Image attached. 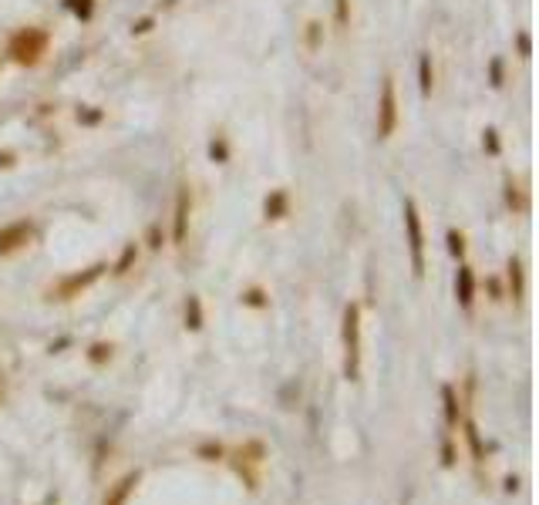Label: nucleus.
<instances>
[{"label": "nucleus", "instance_id": "6ab92c4d", "mask_svg": "<svg viewBox=\"0 0 539 505\" xmlns=\"http://www.w3.org/2000/svg\"><path fill=\"white\" fill-rule=\"evenodd\" d=\"M239 303H243V307H253V310H267V307H270V293L263 290V287H250V290H243Z\"/></svg>", "mask_w": 539, "mask_h": 505}, {"label": "nucleus", "instance_id": "a878e982", "mask_svg": "<svg viewBox=\"0 0 539 505\" xmlns=\"http://www.w3.org/2000/svg\"><path fill=\"white\" fill-rule=\"evenodd\" d=\"M334 20H337L341 31L350 27V0H334Z\"/></svg>", "mask_w": 539, "mask_h": 505}, {"label": "nucleus", "instance_id": "39448f33", "mask_svg": "<svg viewBox=\"0 0 539 505\" xmlns=\"http://www.w3.org/2000/svg\"><path fill=\"white\" fill-rule=\"evenodd\" d=\"M404 236H408V252H411V273L422 276L424 273V226L422 213L415 199H404Z\"/></svg>", "mask_w": 539, "mask_h": 505}, {"label": "nucleus", "instance_id": "20e7f679", "mask_svg": "<svg viewBox=\"0 0 539 505\" xmlns=\"http://www.w3.org/2000/svg\"><path fill=\"white\" fill-rule=\"evenodd\" d=\"M108 273V263H91L88 270L81 273H71V276H64V280H58L51 290H47V300H58V303H68V300H75V296H81L84 290H91L98 280Z\"/></svg>", "mask_w": 539, "mask_h": 505}, {"label": "nucleus", "instance_id": "0eeeda50", "mask_svg": "<svg viewBox=\"0 0 539 505\" xmlns=\"http://www.w3.org/2000/svg\"><path fill=\"white\" fill-rule=\"evenodd\" d=\"M31 239H34L31 219H14V223L0 226V256H14V252H20Z\"/></svg>", "mask_w": 539, "mask_h": 505}, {"label": "nucleus", "instance_id": "ddd939ff", "mask_svg": "<svg viewBox=\"0 0 539 505\" xmlns=\"http://www.w3.org/2000/svg\"><path fill=\"white\" fill-rule=\"evenodd\" d=\"M182 320H186V331H193V333H199V331H202V324H206V317H202V300H199L195 293H189V296H186Z\"/></svg>", "mask_w": 539, "mask_h": 505}, {"label": "nucleus", "instance_id": "aec40b11", "mask_svg": "<svg viewBox=\"0 0 539 505\" xmlns=\"http://www.w3.org/2000/svg\"><path fill=\"white\" fill-rule=\"evenodd\" d=\"M138 259V243H125V250L118 256L115 266H108V270H115V276H125V273L132 270V263Z\"/></svg>", "mask_w": 539, "mask_h": 505}, {"label": "nucleus", "instance_id": "1a4fd4ad", "mask_svg": "<svg viewBox=\"0 0 539 505\" xmlns=\"http://www.w3.org/2000/svg\"><path fill=\"white\" fill-rule=\"evenodd\" d=\"M138 482H142V472H138V468H135V472H125L121 478H115V482L108 485L101 505H125L128 499H132V492L138 488Z\"/></svg>", "mask_w": 539, "mask_h": 505}, {"label": "nucleus", "instance_id": "f3484780", "mask_svg": "<svg viewBox=\"0 0 539 505\" xmlns=\"http://www.w3.org/2000/svg\"><path fill=\"white\" fill-rule=\"evenodd\" d=\"M112 357H115V344L112 340H95L88 347V364H95V368H105Z\"/></svg>", "mask_w": 539, "mask_h": 505}, {"label": "nucleus", "instance_id": "a211bd4d", "mask_svg": "<svg viewBox=\"0 0 539 505\" xmlns=\"http://www.w3.org/2000/svg\"><path fill=\"white\" fill-rule=\"evenodd\" d=\"M320 44H324V24L320 20H307V27H304V47L313 54V51H320Z\"/></svg>", "mask_w": 539, "mask_h": 505}, {"label": "nucleus", "instance_id": "7ed1b4c3", "mask_svg": "<svg viewBox=\"0 0 539 505\" xmlns=\"http://www.w3.org/2000/svg\"><path fill=\"white\" fill-rule=\"evenodd\" d=\"M263 462H267V445L260 438L243 442V445L236 448V455H232V472L243 478V485L250 488V492L260 488V465Z\"/></svg>", "mask_w": 539, "mask_h": 505}, {"label": "nucleus", "instance_id": "9b49d317", "mask_svg": "<svg viewBox=\"0 0 539 505\" xmlns=\"http://www.w3.org/2000/svg\"><path fill=\"white\" fill-rule=\"evenodd\" d=\"M263 216H267V223H276V219L290 216V193L287 189H270V195L263 199Z\"/></svg>", "mask_w": 539, "mask_h": 505}, {"label": "nucleus", "instance_id": "412c9836", "mask_svg": "<svg viewBox=\"0 0 539 505\" xmlns=\"http://www.w3.org/2000/svg\"><path fill=\"white\" fill-rule=\"evenodd\" d=\"M195 455H199L202 462H223V455H226V451H223V445H219V442H202V445L195 448Z\"/></svg>", "mask_w": 539, "mask_h": 505}, {"label": "nucleus", "instance_id": "6e6552de", "mask_svg": "<svg viewBox=\"0 0 539 505\" xmlns=\"http://www.w3.org/2000/svg\"><path fill=\"white\" fill-rule=\"evenodd\" d=\"M189 216H193V193H189V186H179L175 209H172V243L175 246H182L189 239Z\"/></svg>", "mask_w": 539, "mask_h": 505}, {"label": "nucleus", "instance_id": "4468645a", "mask_svg": "<svg viewBox=\"0 0 539 505\" xmlns=\"http://www.w3.org/2000/svg\"><path fill=\"white\" fill-rule=\"evenodd\" d=\"M418 88H422V98H431V91H435V64H431L428 51H422V58H418Z\"/></svg>", "mask_w": 539, "mask_h": 505}, {"label": "nucleus", "instance_id": "bb28decb", "mask_svg": "<svg viewBox=\"0 0 539 505\" xmlns=\"http://www.w3.org/2000/svg\"><path fill=\"white\" fill-rule=\"evenodd\" d=\"M482 149H485L489 156H499L502 152V142H499V132H496V128H485V132H482Z\"/></svg>", "mask_w": 539, "mask_h": 505}, {"label": "nucleus", "instance_id": "f257e3e1", "mask_svg": "<svg viewBox=\"0 0 539 505\" xmlns=\"http://www.w3.org/2000/svg\"><path fill=\"white\" fill-rule=\"evenodd\" d=\"M341 344H344V377L357 381L361 377V307L347 303L344 324H341Z\"/></svg>", "mask_w": 539, "mask_h": 505}, {"label": "nucleus", "instance_id": "b1692460", "mask_svg": "<svg viewBox=\"0 0 539 505\" xmlns=\"http://www.w3.org/2000/svg\"><path fill=\"white\" fill-rule=\"evenodd\" d=\"M64 7H68L75 17L88 20V17H91V10H95V0H64Z\"/></svg>", "mask_w": 539, "mask_h": 505}, {"label": "nucleus", "instance_id": "c85d7f7f", "mask_svg": "<svg viewBox=\"0 0 539 505\" xmlns=\"http://www.w3.org/2000/svg\"><path fill=\"white\" fill-rule=\"evenodd\" d=\"M209 156H212V162H226L230 158V149H226L223 138H212L209 142Z\"/></svg>", "mask_w": 539, "mask_h": 505}, {"label": "nucleus", "instance_id": "5701e85b", "mask_svg": "<svg viewBox=\"0 0 539 505\" xmlns=\"http://www.w3.org/2000/svg\"><path fill=\"white\" fill-rule=\"evenodd\" d=\"M489 84L499 91L502 84H505V61L502 58H492L489 61Z\"/></svg>", "mask_w": 539, "mask_h": 505}, {"label": "nucleus", "instance_id": "cd10ccee", "mask_svg": "<svg viewBox=\"0 0 539 505\" xmlns=\"http://www.w3.org/2000/svg\"><path fill=\"white\" fill-rule=\"evenodd\" d=\"M101 118H105V112L88 105V108H81V112H77V125H98Z\"/></svg>", "mask_w": 539, "mask_h": 505}, {"label": "nucleus", "instance_id": "9d476101", "mask_svg": "<svg viewBox=\"0 0 539 505\" xmlns=\"http://www.w3.org/2000/svg\"><path fill=\"white\" fill-rule=\"evenodd\" d=\"M455 296H459L462 310L475 307V273H472V266H459V273H455Z\"/></svg>", "mask_w": 539, "mask_h": 505}, {"label": "nucleus", "instance_id": "f8f14e48", "mask_svg": "<svg viewBox=\"0 0 539 505\" xmlns=\"http://www.w3.org/2000/svg\"><path fill=\"white\" fill-rule=\"evenodd\" d=\"M505 280H509V296H512L516 303H522V296H526V270H522V259H519V256H509Z\"/></svg>", "mask_w": 539, "mask_h": 505}, {"label": "nucleus", "instance_id": "393cba45", "mask_svg": "<svg viewBox=\"0 0 539 505\" xmlns=\"http://www.w3.org/2000/svg\"><path fill=\"white\" fill-rule=\"evenodd\" d=\"M445 239H448V252H452L455 259H462V256H465V236L459 233V229H448V233H445Z\"/></svg>", "mask_w": 539, "mask_h": 505}, {"label": "nucleus", "instance_id": "2eb2a0df", "mask_svg": "<svg viewBox=\"0 0 539 505\" xmlns=\"http://www.w3.org/2000/svg\"><path fill=\"white\" fill-rule=\"evenodd\" d=\"M442 401H445V425L448 428H459L462 425V408H459V394L452 384L442 388Z\"/></svg>", "mask_w": 539, "mask_h": 505}, {"label": "nucleus", "instance_id": "72a5a7b5", "mask_svg": "<svg viewBox=\"0 0 539 505\" xmlns=\"http://www.w3.org/2000/svg\"><path fill=\"white\" fill-rule=\"evenodd\" d=\"M14 152H0V169H10V165H14Z\"/></svg>", "mask_w": 539, "mask_h": 505}, {"label": "nucleus", "instance_id": "f704fd0d", "mask_svg": "<svg viewBox=\"0 0 539 505\" xmlns=\"http://www.w3.org/2000/svg\"><path fill=\"white\" fill-rule=\"evenodd\" d=\"M7 398V377H3V370H0V401Z\"/></svg>", "mask_w": 539, "mask_h": 505}, {"label": "nucleus", "instance_id": "f03ea898", "mask_svg": "<svg viewBox=\"0 0 539 505\" xmlns=\"http://www.w3.org/2000/svg\"><path fill=\"white\" fill-rule=\"evenodd\" d=\"M47 44H51V34H47L44 27H24V31H17V34L10 38L7 54L17 61V64H24V68H34V64L44 61Z\"/></svg>", "mask_w": 539, "mask_h": 505}, {"label": "nucleus", "instance_id": "7c9ffc66", "mask_svg": "<svg viewBox=\"0 0 539 505\" xmlns=\"http://www.w3.org/2000/svg\"><path fill=\"white\" fill-rule=\"evenodd\" d=\"M149 246H152V250H162V226H158V223L149 226Z\"/></svg>", "mask_w": 539, "mask_h": 505}, {"label": "nucleus", "instance_id": "c756f323", "mask_svg": "<svg viewBox=\"0 0 539 505\" xmlns=\"http://www.w3.org/2000/svg\"><path fill=\"white\" fill-rule=\"evenodd\" d=\"M516 47H519V58H529V54H533V34H529V31H519V34H516Z\"/></svg>", "mask_w": 539, "mask_h": 505}, {"label": "nucleus", "instance_id": "dca6fc26", "mask_svg": "<svg viewBox=\"0 0 539 505\" xmlns=\"http://www.w3.org/2000/svg\"><path fill=\"white\" fill-rule=\"evenodd\" d=\"M462 428H465V442H468L472 458L482 462V458H485V445H482V435H479V428H475V421H472V418H462Z\"/></svg>", "mask_w": 539, "mask_h": 505}, {"label": "nucleus", "instance_id": "4be33fe9", "mask_svg": "<svg viewBox=\"0 0 539 505\" xmlns=\"http://www.w3.org/2000/svg\"><path fill=\"white\" fill-rule=\"evenodd\" d=\"M505 206H509L512 213H522V209H526L522 199H519V182H516V179H505Z\"/></svg>", "mask_w": 539, "mask_h": 505}, {"label": "nucleus", "instance_id": "2f4dec72", "mask_svg": "<svg viewBox=\"0 0 539 505\" xmlns=\"http://www.w3.org/2000/svg\"><path fill=\"white\" fill-rule=\"evenodd\" d=\"M442 465L445 468L455 465V448H452V442H445V445H442Z\"/></svg>", "mask_w": 539, "mask_h": 505}, {"label": "nucleus", "instance_id": "423d86ee", "mask_svg": "<svg viewBox=\"0 0 539 505\" xmlns=\"http://www.w3.org/2000/svg\"><path fill=\"white\" fill-rule=\"evenodd\" d=\"M398 128V91H394V78L385 75L381 81V95H378V138L387 142Z\"/></svg>", "mask_w": 539, "mask_h": 505}, {"label": "nucleus", "instance_id": "473e14b6", "mask_svg": "<svg viewBox=\"0 0 539 505\" xmlns=\"http://www.w3.org/2000/svg\"><path fill=\"white\" fill-rule=\"evenodd\" d=\"M152 24H155L152 17H142V20H135V24H132V34H149V31H152Z\"/></svg>", "mask_w": 539, "mask_h": 505}]
</instances>
